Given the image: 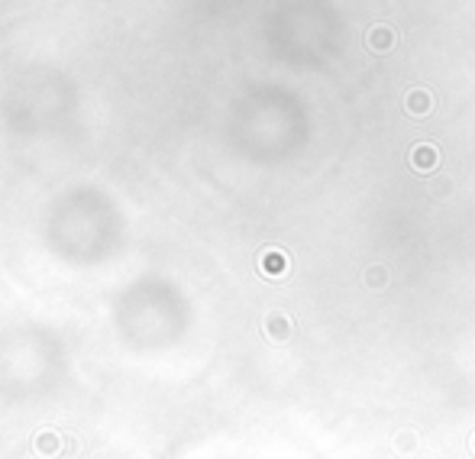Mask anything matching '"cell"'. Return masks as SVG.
<instances>
[{
	"instance_id": "6da1fadb",
	"label": "cell",
	"mask_w": 475,
	"mask_h": 459,
	"mask_svg": "<svg viewBox=\"0 0 475 459\" xmlns=\"http://www.w3.org/2000/svg\"><path fill=\"white\" fill-rule=\"evenodd\" d=\"M365 46L372 49V52H378V56L392 52V49L398 46V29L388 26V23H375V26L365 33Z\"/></svg>"
},
{
	"instance_id": "7a4b0ae2",
	"label": "cell",
	"mask_w": 475,
	"mask_h": 459,
	"mask_svg": "<svg viewBox=\"0 0 475 459\" xmlns=\"http://www.w3.org/2000/svg\"><path fill=\"white\" fill-rule=\"evenodd\" d=\"M404 110H408L410 117H427V113L433 110V94H430L427 87H410L408 97H404Z\"/></svg>"
},
{
	"instance_id": "3957f363",
	"label": "cell",
	"mask_w": 475,
	"mask_h": 459,
	"mask_svg": "<svg viewBox=\"0 0 475 459\" xmlns=\"http://www.w3.org/2000/svg\"><path fill=\"white\" fill-rule=\"evenodd\" d=\"M437 162H440V152H437V146H430V142H420V146L410 149V169L414 172H433Z\"/></svg>"
},
{
	"instance_id": "277c9868",
	"label": "cell",
	"mask_w": 475,
	"mask_h": 459,
	"mask_svg": "<svg viewBox=\"0 0 475 459\" xmlns=\"http://www.w3.org/2000/svg\"><path fill=\"white\" fill-rule=\"evenodd\" d=\"M291 317H285L281 310H272L269 317H265V333H269V340H275V343H285V340L291 337Z\"/></svg>"
},
{
	"instance_id": "5b68a950",
	"label": "cell",
	"mask_w": 475,
	"mask_h": 459,
	"mask_svg": "<svg viewBox=\"0 0 475 459\" xmlns=\"http://www.w3.org/2000/svg\"><path fill=\"white\" fill-rule=\"evenodd\" d=\"M285 269H288V259H285V253H278V249H269V253L262 256V272H265V275H285Z\"/></svg>"
},
{
	"instance_id": "8992f818",
	"label": "cell",
	"mask_w": 475,
	"mask_h": 459,
	"mask_svg": "<svg viewBox=\"0 0 475 459\" xmlns=\"http://www.w3.org/2000/svg\"><path fill=\"white\" fill-rule=\"evenodd\" d=\"M36 450L42 453V456H56V453H58V437L52 431L39 433V437H36Z\"/></svg>"
},
{
	"instance_id": "52a82bcc",
	"label": "cell",
	"mask_w": 475,
	"mask_h": 459,
	"mask_svg": "<svg viewBox=\"0 0 475 459\" xmlns=\"http://www.w3.org/2000/svg\"><path fill=\"white\" fill-rule=\"evenodd\" d=\"M365 285H369V288H385V285H388V272H385L382 265H372V269L365 272Z\"/></svg>"
},
{
	"instance_id": "ba28073f",
	"label": "cell",
	"mask_w": 475,
	"mask_h": 459,
	"mask_svg": "<svg viewBox=\"0 0 475 459\" xmlns=\"http://www.w3.org/2000/svg\"><path fill=\"white\" fill-rule=\"evenodd\" d=\"M449 187H453V185H449V181H437V185H433V194H437V197H443V194H449Z\"/></svg>"
},
{
	"instance_id": "9c48e42d",
	"label": "cell",
	"mask_w": 475,
	"mask_h": 459,
	"mask_svg": "<svg viewBox=\"0 0 475 459\" xmlns=\"http://www.w3.org/2000/svg\"><path fill=\"white\" fill-rule=\"evenodd\" d=\"M414 433H401V440H398V450H410L414 447V440H410Z\"/></svg>"
},
{
	"instance_id": "30bf717a",
	"label": "cell",
	"mask_w": 475,
	"mask_h": 459,
	"mask_svg": "<svg viewBox=\"0 0 475 459\" xmlns=\"http://www.w3.org/2000/svg\"><path fill=\"white\" fill-rule=\"evenodd\" d=\"M469 450H472V453H475V437H472V443H469Z\"/></svg>"
}]
</instances>
